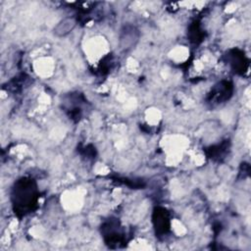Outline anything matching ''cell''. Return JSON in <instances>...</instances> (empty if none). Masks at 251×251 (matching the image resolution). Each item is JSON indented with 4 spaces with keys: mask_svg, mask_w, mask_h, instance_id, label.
Segmentation results:
<instances>
[{
    "mask_svg": "<svg viewBox=\"0 0 251 251\" xmlns=\"http://www.w3.org/2000/svg\"><path fill=\"white\" fill-rule=\"evenodd\" d=\"M138 40V32L133 26H126L120 37V46L122 49L127 50L135 45Z\"/></svg>",
    "mask_w": 251,
    "mask_h": 251,
    "instance_id": "cell-1",
    "label": "cell"
},
{
    "mask_svg": "<svg viewBox=\"0 0 251 251\" xmlns=\"http://www.w3.org/2000/svg\"><path fill=\"white\" fill-rule=\"evenodd\" d=\"M77 22L75 20V18L74 17H67L63 20H61L56 26L54 27V34L59 36V37H63L68 35L70 32H72L74 30V28L75 27Z\"/></svg>",
    "mask_w": 251,
    "mask_h": 251,
    "instance_id": "cell-2",
    "label": "cell"
}]
</instances>
